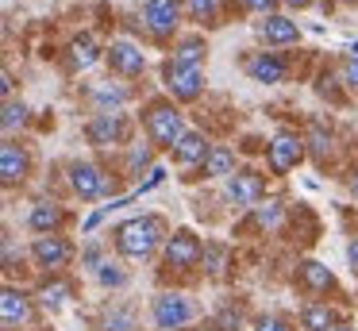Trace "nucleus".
Wrapping results in <instances>:
<instances>
[{
    "mask_svg": "<svg viewBox=\"0 0 358 331\" xmlns=\"http://www.w3.org/2000/svg\"><path fill=\"white\" fill-rule=\"evenodd\" d=\"M262 35H266V43H296L301 31H296V23L285 20V15H266Z\"/></svg>",
    "mask_w": 358,
    "mask_h": 331,
    "instance_id": "nucleus-19",
    "label": "nucleus"
},
{
    "mask_svg": "<svg viewBox=\"0 0 358 331\" xmlns=\"http://www.w3.org/2000/svg\"><path fill=\"white\" fill-rule=\"evenodd\" d=\"M208 143H204V135H196V131H185V139H181L178 146H173V158L181 162V166H196V162H208Z\"/></svg>",
    "mask_w": 358,
    "mask_h": 331,
    "instance_id": "nucleus-14",
    "label": "nucleus"
},
{
    "mask_svg": "<svg viewBox=\"0 0 358 331\" xmlns=\"http://www.w3.org/2000/svg\"><path fill=\"white\" fill-rule=\"evenodd\" d=\"M278 216H281V204H278V200H266V204H255V220L262 223V227H273V223H278Z\"/></svg>",
    "mask_w": 358,
    "mask_h": 331,
    "instance_id": "nucleus-27",
    "label": "nucleus"
},
{
    "mask_svg": "<svg viewBox=\"0 0 358 331\" xmlns=\"http://www.w3.org/2000/svg\"><path fill=\"white\" fill-rule=\"evenodd\" d=\"M350 189H355V192H358V177H355V181H350Z\"/></svg>",
    "mask_w": 358,
    "mask_h": 331,
    "instance_id": "nucleus-40",
    "label": "nucleus"
},
{
    "mask_svg": "<svg viewBox=\"0 0 358 331\" xmlns=\"http://www.w3.org/2000/svg\"><path fill=\"white\" fill-rule=\"evenodd\" d=\"M150 316H155L158 331H185L196 320V304L189 297H181V293H158Z\"/></svg>",
    "mask_w": 358,
    "mask_h": 331,
    "instance_id": "nucleus-2",
    "label": "nucleus"
},
{
    "mask_svg": "<svg viewBox=\"0 0 358 331\" xmlns=\"http://www.w3.org/2000/svg\"><path fill=\"white\" fill-rule=\"evenodd\" d=\"M255 331H289V323L281 320V316H262V320L255 323Z\"/></svg>",
    "mask_w": 358,
    "mask_h": 331,
    "instance_id": "nucleus-31",
    "label": "nucleus"
},
{
    "mask_svg": "<svg viewBox=\"0 0 358 331\" xmlns=\"http://www.w3.org/2000/svg\"><path fill=\"white\" fill-rule=\"evenodd\" d=\"M243 4H247L250 12H270V8L278 4V0H243Z\"/></svg>",
    "mask_w": 358,
    "mask_h": 331,
    "instance_id": "nucleus-34",
    "label": "nucleus"
},
{
    "mask_svg": "<svg viewBox=\"0 0 358 331\" xmlns=\"http://www.w3.org/2000/svg\"><path fill=\"white\" fill-rule=\"evenodd\" d=\"M262 192H266V181L255 174V169H239V174H231L227 197H231L239 208H255V204H262Z\"/></svg>",
    "mask_w": 358,
    "mask_h": 331,
    "instance_id": "nucleus-7",
    "label": "nucleus"
},
{
    "mask_svg": "<svg viewBox=\"0 0 358 331\" xmlns=\"http://www.w3.org/2000/svg\"><path fill=\"white\" fill-rule=\"evenodd\" d=\"M162 239H166L162 216H139V220H127L116 227V251L127 254V258H150Z\"/></svg>",
    "mask_w": 358,
    "mask_h": 331,
    "instance_id": "nucleus-1",
    "label": "nucleus"
},
{
    "mask_svg": "<svg viewBox=\"0 0 358 331\" xmlns=\"http://www.w3.org/2000/svg\"><path fill=\"white\" fill-rule=\"evenodd\" d=\"M204 258V243L193 235V231H173L166 239V266H178V269H189Z\"/></svg>",
    "mask_w": 358,
    "mask_h": 331,
    "instance_id": "nucleus-4",
    "label": "nucleus"
},
{
    "mask_svg": "<svg viewBox=\"0 0 358 331\" xmlns=\"http://www.w3.org/2000/svg\"><path fill=\"white\" fill-rule=\"evenodd\" d=\"M224 258H227L224 246H204V262H208L212 274H224Z\"/></svg>",
    "mask_w": 358,
    "mask_h": 331,
    "instance_id": "nucleus-29",
    "label": "nucleus"
},
{
    "mask_svg": "<svg viewBox=\"0 0 358 331\" xmlns=\"http://www.w3.org/2000/svg\"><path fill=\"white\" fill-rule=\"evenodd\" d=\"M247 73L262 85H273V81L285 77V66H281V58H273V54H258V58L247 62Z\"/></svg>",
    "mask_w": 358,
    "mask_h": 331,
    "instance_id": "nucleus-17",
    "label": "nucleus"
},
{
    "mask_svg": "<svg viewBox=\"0 0 358 331\" xmlns=\"http://www.w3.org/2000/svg\"><path fill=\"white\" fill-rule=\"evenodd\" d=\"M96 62V43L93 38H78V43H73V66H93Z\"/></svg>",
    "mask_w": 358,
    "mask_h": 331,
    "instance_id": "nucleus-25",
    "label": "nucleus"
},
{
    "mask_svg": "<svg viewBox=\"0 0 358 331\" xmlns=\"http://www.w3.org/2000/svg\"><path fill=\"white\" fill-rule=\"evenodd\" d=\"M58 223H62V208H58V204L39 200V204L31 208V227L35 231H50V227H58Z\"/></svg>",
    "mask_w": 358,
    "mask_h": 331,
    "instance_id": "nucleus-20",
    "label": "nucleus"
},
{
    "mask_svg": "<svg viewBox=\"0 0 358 331\" xmlns=\"http://www.w3.org/2000/svg\"><path fill=\"white\" fill-rule=\"evenodd\" d=\"M147 162H150V150H147V146H135V150H131V169H143Z\"/></svg>",
    "mask_w": 358,
    "mask_h": 331,
    "instance_id": "nucleus-32",
    "label": "nucleus"
},
{
    "mask_svg": "<svg viewBox=\"0 0 358 331\" xmlns=\"http://www.w3.org/2000/svg\"><path fill=\"white\" fill-rule=\"evenodd\" d=\"M104 331H135V312L131 308H112L108 320H104Z\"/></svg>",
    "mask_w": 358,
    "mask_h": 331,
    "instance_id": "nucleus-24",
    "label": "nucleus"
},
{
    "mask_svg": "<svg viewBox=\"0 0 358 331\" xmlns=\"http://www.w3.org/2000/svg\"><path fill=\"white\" fill-rule=\"evenodd\" d=\"M343 77H347L350 89H358V58H350L347 66H343Z\"/></svg>",
    "mask_w": 358,
    "mask_h": 331,
    "instance_id": "nucleus-33",
    "label": "nucleus"
},
{
    "mask_svg": "<svg viewBox=\"0 0 358 331\" xmlns=\"http://www.w3.org/2000/svg\"><path fill=\"white\" fill-rule=\"evenodd\" d=\"M31 258L39 262V266H47V269H58V266H66V262L73 258V246L66 243V239H58V235H43V239H35Z\"/></svg>",
    "mask_w": 358,
    "mask_h": 331,
    "instance_id": "nucleus-10",
    "label": "nucleus"
},
{
    "mask_svg": "<svg viewBox=\"0 0 358 331\" xmlns=\"http://www.w3.org/2000/svg\"><path fill=\"white\" fill-rule=\"evenodd\" d=\"M285 4H296V8H304V4H308V0H285Z\"/></svg>",
    "mask_w": 358,
    "mask_h": 331,
    "instance_id": "nucleus-38",
    "label": "nucleus"
},
{
    "mask_svg": "<svg viewBox=\"0 0 358 331\" xmlns=\"http://www.w3.org/2000/svg\"><path fill=\"white\" fill-rule=\"evenodd\" d=\"M166 85L178 100H196L204 89V77H201V66H166Z\"/></svg>",
    "mask_w": 358,
    "mask_h": 331,
    "instance_id": "nucleus-5",
    "label": "nucleus"
},
{
    "mask_svg": "<svg viewBox=\"0 0 358 331\" xmlns=\"http://www.w3.org/2000/svg\"><path fill=\"white\" fill-rule=\"evenodd\" d=\"M189 12H193L196 20H212V15H216V0H189Z\"/></svg>",
    "mask_w": 358,
    "mask_h": 331,
    "instance_id": "nucleus-30",
    "label": "nucleus"
},
{
    "mask_svg": "<svg viewBox=\"0 0 358 331\" xmlns=\"http://www.w3.org/2000/svg\"><path fill=\"white\" fill-rule=\"evenodd\" d=\"M324 131H312V150H316V154H324Z\"/></svg>",
    "mask_w": 358,
    "mask_h": 331,
    "instance_id": "nucleus-35",
    "label": "nucleus"
},
{
    "mask_svg": "<svg viewBox=\"0 0 358 331\" xmlns=\"http://www.w3.org/2000/svg\"><path fill=\"white\" fill-rule=\"evenodd\" d=\"M347 258H350V266L358 269V239H350V246H347Z\"/></svg>",
    "mask_w": 358,
    "mask_h": 331,
    "instance_id": "nucleus-36",
    "label": "nucleus"
},
{
    "mask_svg": "<svg viewBox=\"0 0 358 331\" xmlns=\"http://www.w3.org/2000/svg\"><path fill=\"white\" fill-rule=\"evenodd\" d=\"M108 62H112V69L124 73V77H139L143 66H147V58H143V50L135 43H112Z\"/></svg>",
    "mask_w": 358,
    "mask_h": 331,
    "instance_id": "nucleus-12",
    "label": "nucleus"
},
{
    "mask_svg": "<svg viewBox=\"0 0 358 331\" xmlns=\"http://www.w3.org/2000/svg\"><path fill=\"white\" fill-rule=\"evenodd\" d=\"M24 120H27L24 100H20V104H16V100H8V104H4V120H0V123H4V131H16Z\"/></svg>",
    "mask_w": 358,
    "mask_h": 331,
    "instance_id": "nucleus-26",
    "label": "nucleus"
},
{
    "mask_svg": "<svg viewBox=\"0 0 358 331\" xmlns=\"http://www.w3.org/2000/svg\"><path fill=\"white\" fill-rule=\"evenodd\" d=\"M70 181H73V189H78L85 200L101 197V192L108 189V181H104V174H101L96 166H89V162H78V166L70 169Z\"/></svg>",
    "mask_w": 358,
    "mask_h": 331,
    "instance_id": "nucleus-13",
    "label": "nucleus"
},
{
    "mask_svg": "<svg viewBox=\"0 0 358 331\" xmlns=\"http://www.w3.org/2000/svg\"><path fill=\"white\" fill-rule=\"evenodd\" d=\"M201 331H212V328H201Z\"/></svg>",
    "mask_w": 358,
    "mask_h": 331,
    "instance_id": "nucleus-42",
    "label": "nucleus"
},
{
    "mask_svg": "<svg viewBox=\"0 0 358 331\" xmlns=\"http://www.w3.org/2000/svg\"><path fill=\"white\" fill-rule=\"evenodd\" d=\"M85 135H89V143H96V146L124 143V135H127V123H124V115H120V112H101L96 120H89Z\"/></svg>",
    "mask_w": 358,
    "mask_h": 331,
    "instance_id": "nucleus-9",
    "label": "nucleus"
},
{
    "mask_svg": "<svg viewBox=\"0 0 358 331\" xmlns=\"http://www.w3.org/2000/svg\"><path fill=\"white\" fill-rule=\"evenodd\" d=\"M204 58V43L201 38H185V43L173 50V66H196Z\"/></svg>",
    "mask_w": 358,
    "mask_h": 331,
    "instance_id": "nucleus-22",
    "label": "nucleus"
},
{
    "mask_svg": "<svg viewBox=\"0 0 358 331\" xmlns=\"http://www.w3.org/2000/svg\"><path fill=\"white\" fill-rule=\"evenodd\" d=\"M24 174H27V154L20 146L4 143V150H0V177L12 185V181H24Z\"/></svg>",
    "mask_w": 358,
    "mask_h": 331,
    "instance_id": "nucleus-15",
    "label": "nucleus"
},
{
    "mask_svg": "<svg viewBox=\"0 0 358 331\" xmlns=\"http://www.w3.org/2000/svg\"><path fill=\"white\" fill-rule=\"evenodd\" d=\"M178 0H150L147 8H143V20H147V27L155 31V35H173V27H178Z\"/></svg>",
    "mask_w": 358,
    "mask_h": 331,
    "instance_id": "nucleus-11",
    "label": "nucleus"
},
{
    "mask_svg": "<svg viewBox=\"0 0 358 331\" xmlns=\"http://www.w3.org/2000/svg\"><path fill=\"white\" fill-rule=\"evenodd\" d=\"M301 154H304V143H301V139L289 135V131H281V135L270 143L266 158H270V169H273V174H285V169H293L296 162H301Z\"/></svg>",
    "mask_w": 358,
    "mask_h": 331,
    "instance_id": "nucleus-8",
    "label": "nucleus"
},
{
    "mask_svg": "<svg viewBox=\"0 0 358 331\" xmlns=\"http://www.w3.org/2000/svg\"><path fill=\"white\" fill-rule=\"evenodd\" d=\"M343 4H358V0H343Z\"/></svg>",
    "mask_w": 358,
    "mask_h": 331,
    "instance_id": "nucleus-41",
    "label": "nucleus"
},
{
    "mask_svg": "<svg viewBox=\"0 0 358 331\" xmlns=\"http://www.w3.org/2000/svg\"><path fill=\"white\" fill-rule=\"evenodd\" d=\"M350 58H358V43H350Z\"/></svg>",
    "mask_w": 358,
    "mask_h": 331,
    "instance_id": "nucleus-39",
    "label": "nucleus"
},
{
    "mask_svg": "<svg viewBox=\"0 0 358 331\" xmlns=\"http://www.w3.org/2000/svg\"><path fill=\"white\" fill-rule=\"evenodd\" d=\"M0 89H4V97H8V92H12V73H8V69L0 73Z\"/></svg>",
    "mask_w": 358,
    "mask_h": 331,
    "instance_id": "nucleus-37",
    "label": "nucleus"
},
{
    "mask_svg": "<svg viewBox=\"0 0 358 331\" xmlns=\"http://www.w3.org/2000/svg\"><path fill=\"white\" fill-rule=\"evenodd\" d=\"M96 277H101V285H124L127 281V274H124V269H116L112 262H104V266L96 269Z\"/></svg>",
    "mask_w": 358,
    "mask_h": 331,
    "instance_id": "nucleus-28",
    "label": "nucleus"
},
{
    "mask_svg": "<svg viewBox=\"0 0 358 331\" xmlns=\"http://www.w3.org/2000/svg\"><path fill=\"white\" fill-rule=\"evenodd\" d=\"M66 297H70V285H66V281H55V285H43V289H39V300L50 308V312H55V308H62Z\"/></svg>",
    "mask_w": 358,
    "mask_h": 331,
    "instance_id": "nucleus-23",
    "label": "nucleus"
},
{
    "mask_svg": "<svg viewBox=\"0 0 358 331\" xmlns=\"http://www.w3.org/2000/svg\"><path fill=\"white\" fill-rule=\"evenodd\" d=\"M31 297L27 293H20V289H4L0 293V320H4V328L8 331H16V328H24V323H31Z\"/></svg>",
    "mask_w": 358,
    "mask_h": 331,
    "instance_id": "nucleus-6",
    "label": "nucleus"
},
{
    "mask_svg": "<svg viewBox=\"0 0 358 331\" xmlns=\"http://www.w3.org/2000/svg\"><path fill=\"white\" fill-rule=\"evenodd\" d=\"M301 328L304 331H335V312L327 304H320V300H312V304L301 308Z\"/></svg>",
    "mask_w": 358,
    "mask_h": 331,
    "instance_id": "nucleus-18",
    "label": "nucleus"
},
{
    "mask_svg": "<svg viewBox=\"0 0 358 331\" xmlns=\"http://www.w3.org/2000/svg\"><path fill=\"white\" fill-rule=\"evenodd\" d=\"M231 166H235V154L227 146H212L208 162H204V177H224L231 174Z\"/></svg>",
    "mask_w": 358,
    "mask_h": 331,
    "instance_id": "nucleus-21",
    "label": "nucleus"
},
{
    "mask_svg": "<svg viewBox=\"0 0 358 331\" xmlns=\"http://www.w3.org/2000/svg\"><path fill=\"white\" fill-rule=\"evenodd\" d=\"M147 131L150 139H155L158 146H178L181 139H185V127H181V112L173 104H155L147 112Z\"/></svg>",
    "mask_w": 358,
    "mask_h": 331,
    "instance_id": "nucleus-3",
    "label": "nucleus"
},
{
    "mask_svg": "<svg viewBox=\"0 0 358 331\" xmlns=\"http://www.w3.org/2000/svg\"><path fill=\"white\" fill-rule=\"evenodd\" d=\"M296 277H301V285L308 293H327L335 285L331 269H327L324 262H301V274H296Z\"/></svg>",
    "mask_w": 358,
    "mask_h": 331,
    "instance_id": "nucleus-16",
    "label": "nucleus"
}]
</instances>
